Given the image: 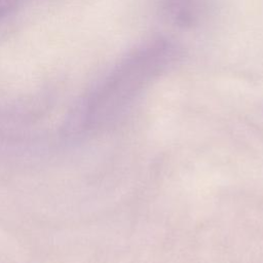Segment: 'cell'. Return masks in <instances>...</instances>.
<instances>
[{"instance_id": "6da1fadb", "label": "cell", "mask_w": 263, "mask_h": 263, "mask_svg": "<svg viewBox=\"0 0 263 263\" xmlns=\"http://www.w3.org/2000/svg\"><path fill=\"white\" fill-rule=\"evenodd\" d=\"M167 49L166 44L157 43L132 55L125 64L127 70H123L117 80L102 91L93 103L88 116L90 123L101 125L116 118L159 71V66H163Z\"/></svg>"}]
</instances>
